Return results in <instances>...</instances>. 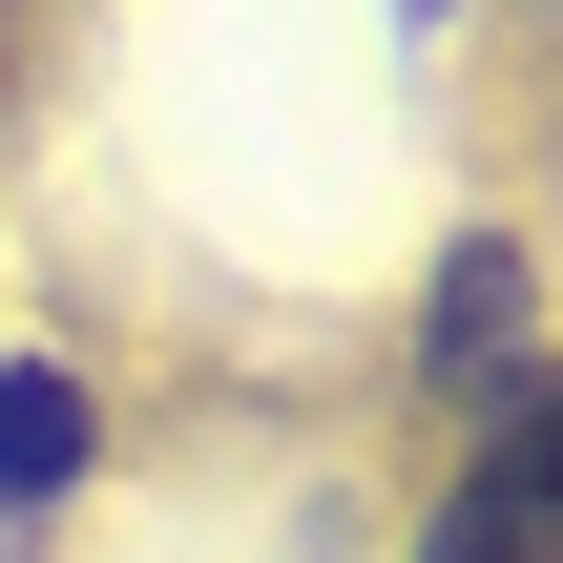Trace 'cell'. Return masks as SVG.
<instances>
[{"mask_svg": "<svg viewBox=\"0 0 563 563\" xmlns=\"http://www.w3.org/2000/svg\"><path fill=\"white\" fill-rule=\"evenodd\" d=\"M63 481H84V376L0 355V501H63Z\"/></svg>", "mask_w": 563, "mask_h": 563, "instance_id": "cell-1", "label": "cell"}, {"mask_svg": "<svg viewBox=\"0 0 563 563\" xmlns=\"http://www.w3.org/2000/svg\"><path fill=\"white\" fill-rule=\"evenodd\" d=\"M501 334H522V251H460V272H439V313H418V355H439V376H481Z\"/></svg>", "mask_w": 563, "mask_h": 563, "instance_id": "cell-2", "label": "cell"}, {"mask_svg": "<svg viewBox=\"0 0 563 563\" xmlns=\"http://www.w3.org/2000/svg\"><path fill=\"white\" fill-rule=\"evenodd\" d=\"M481 481H501V501L543 522V563H563V376H522V418L481 439Z\"/></svg>", "mask_w": 563, "mask_h": 563, "instance_id": "cell-3", "label": "cell"}, {"mask_svg": "<svg viewBox=\"0 0 563 563\" xmlns=\"http://www.w3.org/2000/svg\"><path fill=\"white\" fill-rule=\"evenodd\" d=\"M418 563H543V522H522L501 481H460V501H439V543H418Z\"/></svg>", "mask_w": 563, "mask_h": 563, "instance_id": "cell-4", "label": "cell"}]
</instances>
